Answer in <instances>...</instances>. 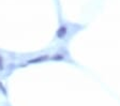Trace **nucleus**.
<instances>
[{"instance_id":"nucleus-1","label":"nucleus","mask_w":120,"mask_h":106,"mask_svg":"<svg viewBox=\"0 0 120 106\" xmlns=\"http://www.w3.org/2000/svg\"><path fill=\"white\" fill-rule=\"evenodd\" d=\"M65 32H67V29H65L64 27H61L59 29V30H58V33H57V35L58 37H59V38H62L63 35L65 34Z\"/></svg>"},{"instance_id":"nucleus-2","label":"nucleus","mask_w":120,"mask_h":106,"mask_svg":"<svg viewBox=\"0 0 120 106\" xmlns=\"http://www.w3.org/2000/svg\"><path fill=\"white\" fill-rule=\"evenodd\" d=\"M2 68V61H1V58H0V69Z\"/></svg>"}]
</instances>
